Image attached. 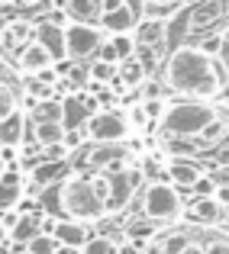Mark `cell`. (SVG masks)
I'll return each mask as SVG.
<instances>
[{"instance_id": "6da1fadb", "label": "cell", "mask_w": 229, "mask_h": 254, "mask_svg": "<svg viewBox=\"0 0 229 254\" xmlns=\"http://www.w3.org/2000/svg\"><path fill=\"white\" fill-rule=\"evenodd\" d=\"M165 87L187 100H213L223 90V71L197 45H174L165 58Z\"/></svg>"}, {"instance_id": "7a4b0ae2", "label": "cell", "mask_w": 229, "mask_h": 254, "mask_svg": "<svg viewBox=\"0 0 229 254\" xmlns=\"http://www.w3.org/2000/svg\"><path fill=\"white\" fill-rule=\"evenodd\" d=\"M58 209L75 222H97L107 216V174H68L55 184Z\"/></svg>"}, {"instance_id": "3957f363", "label": "cell", "mask_w": 229, "mask_h": 254, "mask_svg": "<svg viewBox=\"0 0 229 254\" xmlns=\"http://www.w3.org/2000/svg\"><path fill=\"white\" fill-rule=\"evenodd\" d=\"M220 106H213L210 100H178V103H168L165 116L158 123V132L165 142L178 138V142H194L200 138L213 123L220 119Z\"/></svg>"}, {"instance_id": "277c9868", "label": "cell", "mask_w": 229, "mask_h": 254, "mask_svg": "<svg viewBox=\"0 0 229 254\" xmlns=\"http://www.w3.org/2000/svg\"><path fill=\"white\" fill-rule=\"evenodd\" d=\"M142 212L152 222H171L184 212V199H181L178 187L165 184V180H149L142 187Z\"/></svg>"}, {"instance_id": "5b68a950", "label": "cell", "mask_w": 229, "mask_h": 254, "mask_svg": "<svg viewBox=\"0 0 229 254\" xmlns=\"http://www.w3.org/2000/svg\"><path fill=\"white\" fill-rule=\"evenodd\" d=\"M84 132L94 145H123L129 138L132 126L126 119V113H119V110H97L87 119Z\"/></svg>"}, {"instance_id": "8992f818", "label": "cell", "mask_w": 229, "mask_h": 254, "mask_svg": "<svg viewBox=\"0 0 229 254\" xmlns=\"http://www.w3.org/2000/svg\"><path fill=\"white\" fill-rule=\"evenodd\" d=\"M65 45L71 62H87L104 45V29L97 23H68L65 26Z\"/></svg>"}, {"instance_id": "52a82bcc", "label": "cell", "mask_w": 229, "mask_h": 254, "mask_svg": "<svg viewBox=\"0 0 229 254\" xmlns=\"http://www.w3.org/2000/svg\"><path fill=\"white\" fill-rule=\"evenodd\" d=\"M136 184H139V171H116V174H107V212H119L129 196L136 193Z\"/></svg>"}, {"instance_id": "ba28073f", "label": "cell", "mask_w": 229, "mask_h": 254, "mask_svg": "<svg viewBox=\"0 0 229 254\" xmlns=\"http://www.w3.org/2000/svg\"><path fill=\"white\" fill-rule=\"evenodd\" d=\"M97 110H100L97 100H91L81 90H71L68 97H62V126L65 129H84L87 119H91Z\"/></svg>"}, {"instance_id": "9c48e42d", "label": "cell", "mask_w": 229, "mask_h": 254, "mask_svg": "<svg viewBox=\"0 0 229 254\" xmlns=\"http://www.w3.org/2000/svg\"><path fill=\"white\" fill-rule=\"evenodd\" d=\"M84 161L87 168H94V174H116L126 168V148L123 145H91Z\"/></svg>"}, {"instance_id": "30bf717a", "label": "cell", "mask_w": 229, "mask_h": 254, "mask_svg": "<svg viewBox=\"0 0 229 254\" xmlns=\"http://www.w3.org/2000/svg\"><path fill=\"white\" fill-rule=\"evenodd\" d=\"M226 16V0H197L187 6V32H207Z\"/></svg>"}, {"instance_id": "8fae6325", "label": "cell", "mask_w": 229, "mask_h": 254, "mask_svg": "<svg viewBox=\"0 0 229 254\" xmlns=\"http://www.w3.org/2000/svg\"><path fill=\"white\" fill-rule=\"evenodd\" d=\"M36 42L42 45L45 52L52 55V62H68V45H65V26L52 23V19H42L36 26Z\"/></svg>"}, {"instance_id": "7c38bea8", "label": "cell", "mask_w": 229, "mask_h": 254, "mask_svg": "<svg viewBox=\"0 0 229 254\" xmlns=\"http://www.w3.org/2000/svg\"><path fill=\"white\" fill-rule=\"evenodd\" d=\"M132 39H136V45L161 49V45L168 42V19H161V16H145V19H139L136 29H132Z\"/></svg>"}, {"instance_id": "4fadbf2b", "label": "cell", "mask_w": 229, "mask_h": 254, "mask_svg": "<svg viewBox=\"0 0 229 254\" xmlns=\"http://www.w3.org/2000/svg\"><path fill=\"white\" fill-rule=\"evenodd\" d=\"M36 39V26L26 23V19H10V23L0 29V45L6 52H19L23 45H29Z\"/></svg>"}, {"instance_id": "5bb4252c", "label": "cell", "mask_w": 229, "mask_h": 254, "mask_svg": "<svg viewBox=\"0 0 229 254\" xmlns=\"http://www.w3.org/2000/svg\"><path fill=\"white\" fill-rule=\"evenodd\" d=\"M187 219L200 229H213L220 219H226V206H220L213 196H204V199H194V206L187 209Z\"/></svg>"}, {"instance_id": "9a60e30c", "label": "cell", "mask_w": 229, "mask_h": 254, "mask_svg": "<svg viewBox=\"0 0 229 254\" xmlns=\"http://www.w3.org/2000/svg\"><path fill=\"white\" fill-rule=\"evenodd\" d=\"M16 64H19V71L23 74H39V71H45V68H52V55L42 49V45L32 39L29 45H23V49L16 52Z\"/></svg>"}, {"instance_id": "2e32d148", "label": "cell", "mask_w": 229, "mask_h": 254, "mask_svg": "<svg viewBox=\"0 0 229 254\" xmlns=\"http://www.w3.org/2000/svg\"><path fill=\"white\" fill-rule=\"evenodd\" d=\"M52 235H55V242L62 245V248H84L87 238H91V232H87L84 222H75V219H58Z\"/></svg>"}, {"instance_id": "e0dca14e", "label": "cell", "mask_w": 229, "mask_h": 254, "mask_svg": "<svg viewBox=\"0 0 229 254\" xmlns=\"http://www.w3.org/2000/svg\"><path fill=\"white\" fill-rule=\"evenodd\" d=\"M19 196H23V174L13 168H3L0 171V212L13 209Z\"/></svg>"}, {"instance_id": "ac0fdd59", "label": "cell", "mask_w": 229, "mask_h": 254, "mask_svg": "<svg viewBox=\"0 0 229 254\" xmlns=\"http://www.w3.org/2000/svg\"><path fill=\"white\" fill-rule=\"evenodd\" d=\"M36 235H42V219L32 216V212H23V216H19V222L10 229V242L16 245L19 251H26V245H29ZM19 251H16V254H19Z\"/></svg>"}, {"instance_id": "d6986e66", "label": "cell", "mask_w": 229, "mask_h": 254, "mask_svg": "<svg viewBox=\"0 0 229 254\" xmlns=\"http://www.w3.org/2000/svg\"><path fill=\"white\" fill-rule=\"evenodd\" d=\"M65 126L55 123V119H32V142L36 148H49V145L65 142Z\"/></svg>"}, {"instance_id": "ffe728a7", "label": "cell", "mask_w": 229, "mask_h": 254, "mask_svg": "<svg viewBox=\"0 0 229 254\" xmlns=\"http://www.w3.org/2000/svg\"><path fill=\"white\" fill-rule=\"evenodd\" d=\"M23 135H26V116L23 113H10L6 119H0V148H16L23 145Z\"/></svg>"}, {"instance_id": "44dd1931", "label": "cell", "mask_w": 229, "mask_h": 254, "mask_svg": "<svg viewBox=\"0 0 229 254\" xmlns=\"http://www.w3.org/2000/svg\"><path fill=\"white\" fill-rule=\"evenodd\" d=\"M136 23H139V19H136V13H132L129 3L100 16V29L110 32V36H116V32H132V29H136Z\"/></svg>"}, {"instance_id": "7402d4cb", "label": "cell", "mask_w": 229, "mask_h": 254, "mask_svg": "<svg viewBox=\"0 0 229 254\" xmlns=\"http://www.w3.org/2000/svg\"><path fill=\"white\" fill-rule=\"evenodd\" d=\"M71 23H100V0H62Z\"/></svg>"}, {"instance_id": "603a6c76", "label": "cell", "mask_w": 229, "mask_h": 254, "mask_svg": "<svg viewBox=\"0 0 229 254\" xmlns=\"http://www.w3.org/2000/svg\"><path fill=\"white\" fill-rule=\"evenodd\" d=\"M168 177H171V184L178 187V190H191V187L204 177V171L191 161H174V164H168Z\"/></svg>"}, {"instance_id": "cb8c5ba5", "label": "cell", "mask_w": 229, "mask_h": 254, "mask_svg": "<svg viewBox=\"0 0 229 254\" xmlns=\"http://www.w3.org/2000/svg\"><path fill=\"white\" fill-rule=\"evenodd\" d=\"M191 242H194V229H174V232H165L155 242V248H158V254H181Z\"/></svg>"}, {"instance_id": "d4e9b609", "label": "cell", "mask_w": 229, "mask_h": 254, "mask_svg": "<svg viewBox=\"0 0 229 254\" xmlns=\"http://www.w3.org/2000/svg\"><path fill=\"white\" fill-rule=\"evenodd\" d=\"M145 74H149V71H145V64L139 62L136 55H132V58H126V62H119V68H116V81H113V84L139 87V84L145 81Z\"/></svg>"}, {"instance_id": "484cf974", "label": "cell", "mask_w": 229, "mask_h": 254, "mask_svg": "<svg viewBox=\"0 0 229 254\" xmlns=\"http://www.w3.org/2000/svg\"><path fill=\"white\" fill-rule=\"evenodd\" d=\"M110 45H113V52H116L119 62H126V58L136 55V39H132V32H116V36H110Z\"/></svg>"}, {"instance_id": "4316f807", "label": "cell", "mask_w": 229, "mask_h": 254, "mask_svg": "<svg viewBox=\"0 0 229 254\" xmlns=\"http://www.w3.org/2000/svg\"><path fill=\"white\" fill-rule=\"evenodd\" d=\"M81 254H119V248H116V242L107 238V235H91L87 245L81 248Z\"/></svg>"}, {"instance_id": "83f0119b", "label": "cell", "mask_w": 229, "mask_h": 254, "mask_svg": "<svg viewBox=\"0 0 229 254\" xmlns=\"http://www.w3.org/2000/svg\"><path fill=\"white\" fill-rule=\"evenodd\" d=\"M116 68L119 64H107V62H97L94 58V64L87 71H91V84H113L116 81Z\"/></svg>"}, {"instance_id": "f1b7e54d", "label": "cell", "mask_w": 229, "mask_h": 254, "mask_svg": "<svg viewBox=\"0 0 229 254\" xmlns=\"http://www.w3.org/2000/svg\"><path fill=\"white\" fill-rule=\"evenodd\" d=\"M58 251V242H55V235H36L29 245H26V254H55Z\"/></svg>"}, {"instance_id": "f546056e", "label": "cell", "mask_w": 229, "mask_h": 254, "mask_svg": "<svg viewBox=\"0 0 229 254\" xmlns=\"http://www.w3.org/2000/svg\"><path fill=\"white\" fill-rule=\"evenodd\" d=\"M10 113H16V90L0 77V119H6Z\"/></svg>"}, {"instance_id": "4dcf8cb0", "label": "cell", "mask_w": 229, "mask_h": 254, "mask_svg": "<svg viewBox=\"0 0 229 254\" xmlns=\"http://www.w3.org/2000/svg\"><path fill=\"white\" fill-rule=\"evenodd\" d=\"M32 119H55V123H62V100H49L45 97L42 103L36 106Z\"/></svg>"}, {"instance_id": "1f68e13d", "label": "cell", "mask_w": 229, "mask_h": 254, "mask_svg": "<svg viewBox=\"0 0 229 254\" xmlns=\"http://www.w3.org/2000/svg\"><path fill=\"white\" fill-rule=\"evenodd\" d=\"M217 64L223 71V81H229V26L220 32V49H217Z\"/></svg>"}, {"instance_id": "d6a6232c", "label": "cell", "mask_w": 229, "mask_h": 254, "mask_svg": "<svg viewBox=\"0 0 229 254\" xmlns=\"http://www.w3.org/2000/svg\"><path fill=\"white\" fill-rule=\"evenodd\" d=\"M71 155V148L65 142H58V145H49V148H42V161H65V158Z\"/></svg>"}, {"instance_id": "836d02e7", "label": "cell", "mask_w": 229, "mask_h": 254, "mask_svg": "<svg viewBox=\"0 0 229 254\" xmlns=\"http://www.w3.org/2000/svg\"><path fill=\"white\" fill-rule=\"evenodd\" d=\"M194 193H197V199H204V196H213V193H217V184H213V177L210 174H204V177L197 180V184L191 187Z\"/></svg>"}, {"instance_id": "e575fe53", "label": "cell", "mask_w": 229, "mask_h": 254, "mask_svg": "<svg viewBox=\"0 0 229 254\" xmlns=\"http://www.w3.org/2000/svg\"><path fill=\"white\" fill-rule=\"evenodd\" d=\"M68 84L75 87V90H81L84 84H91V71L81 68V64H75V68H71V74H68Z\"/></svg>"}, {"instance_id": "d590c367", "label": "cell", "mask_w": 229, "mask_h": 254, "mask_svg": "<svg viewBox=\"0 0 229 254\" xmlns=\"http://www.w3.org/2000/svg\"><path fill=\"white\" fill-rule=\"evenodd\" d=\"M126 119H129V126H149V113H145L142 103H136L132 110H126Z\"/></svg>"}, {"instance_id": "8d00e7d4", "label": "cell", "mask_w": 229, "mask_h": 254, "mask_svg": "<svg viewBox=\"0 0 229 254\" xmlns=\"http://www.w3.org/2000/svg\"><path fill=\"white\" fill-rule=\"evenodd\" d=\"M97 62H107V64H119V58H116V52H113L110 39H104V45L97 49Z\"/></svg>"}, {"instance_id": "74e56055", "label": "cell", "mask_w": 229, "mask_h": 254, "mask_svg": "<svg viewBox=\"0 0 229 254\" xmlns=\"http://www.w3.org/2000/svg\"><path fill=\"white\" fill-rule=\"evenodd\" d=\"M119 6H126V0H100V16H104V13L119 10Z\"/></svg>"}, {"instance_id": "f35d334b", "label": "cell", "mask_w": 229, "mask_h": 254, "mask_svg": "<svg viewBox=\"0 0 229 254\" xmlns=\"http://www.w3.org/2000/svg\"><path fill=\"white\" fill-rule=\"evenodd\" d=\"M213 199H217L220 206H229V187H217V193H213Z\"/></svg>"}, {"instance_id": "ab89813d", "label": "cell", "mask_w": 229, "mask_h": 254, "mask_svg": "<svg viewBox=\"0 0 229 254\" xmlns=\"http://www.w3.org/2000/svg\"><path fill=\"white\" fill-rule=\"evenodd\" d=\"M181 254H207V248H204V242H191Z\"/></svg>"}, {"instance_id": "60d3db41", "label": "cell", "mask_w": 229, "mask_h": 254, "mask_svg": "<svg viewBox=\"0 0 229 254\" xmlns=\"http://www.w3.org/2000/svg\"><path fill=\"white\" fill-rule=\"evenodd\" d=\"M181 0H145V6H178Z\"/></svg>"}, {"instance_id": "b9f144b4", "label": "cell", "mask_w": 229, "mask_h": 254, "mask_svg": "<svg viewBox=\"0 0 229 254\" xmlns=\"http://www.w3.org/2000/svg\"><path fill=\"white\" fill-rule=\"evenodd\" d=\"M6 242H10V232H6V225L0 222V245H6Z\"/></svg>"}, {"instance_id": "7bdbcfd3", "label": "cell", "mask_w": 229, "mask_h": 254, "mask_svg": "<svg viewBox=\"0 0 229 254\" xmlns=\"http://www.w3.org/2000/svg\"><path fill=\"white\" fill-rule=\"evenodd\" d=\"M55 254H81V248H62V245H58Z\"/></svg>"}, {"instance_id": "ee69618b", "label": "cell", "mask_w": 229, "mask_h": 254, "mask_svg": "<svg viewBox=\"0 0 229 254\" xmlns=\"http://www.w3.org/2000/svg\"><path fill=\"white\" fill-rule=\"evenodd\" d=\"M226 16H229V0H226Z\"/></svg>"}, {"instance_id": "f6af8a7d", "label": "cell", "mask_w": 229, "mask_h": 254, "mask_svg": "<svg viewBox=\"0 0 229 254\" xmlns=\"http://www.w3.org/2000/svg\"><path fill=\"white\" fill-rule=\"evenodd\" d=\"M184 3H197V0H184Z\"/></svg>"}, {"instance_id": "bcb514c9", "label": "cell", "mask_w": 229, "mask_h": 254, "mask_svg": "<svg viewBox=\"0 0 229 254\" xmlns=\"http://www.w3.org/2000/svg\"><path fill=\"white\" fill-rule=\"evenodd\" d=\"M26 3H39V0H26Z\"/></svg>"}, {"instance_id": "7dc6e473", "label": "cell", "mask_w": 229, "mask_h": 254, "mask_svg": "<svg viewBox=\"0 0 229 254\" xmlns=\"http://www.w3.org/2000/svg\"><path fill=\"white\" fill-rule=\"evenodd\" d=\"M0 171H3V161H0Z\"/></svg>"}, {"instance_id": "c3c4849f", "label": "cell", "mask_w": 229, "mask_h": 254, "mask_svg": "<svg viewBox=\"0 0 229 254\" xmlns=\"http://www.w3.org/2000/svg\"><path fill=\"white\" fill-rule=\"evenodd\" d=\"M226 222H229V212H226Z\"/></svg>"}, {"instance_id": "681fc988", "label": "cell", "mask_w": 229, "mask_h": 254, "mask_svg": "<svg viewBox=\"0 0 229 254\" xmlns=\"http://www.w3.org/2000/svg\"><path fill=\"white\" fill-rule=\"evenodd\" d=\"M19 254H26V251H19Z\"/></svg>"}]
</instances>
